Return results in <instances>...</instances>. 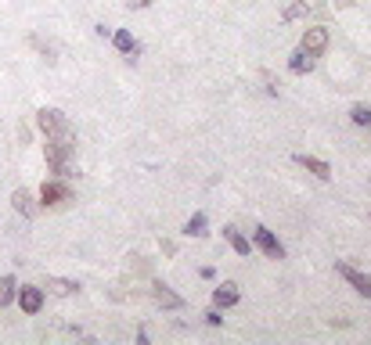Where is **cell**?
Listing matches in <instances>:
<instances>
[{"label": "cell", "instance_id": "cell-3", "mask_svg": "<svg viewBox=\"0 0 371 345\" xmlns=\"http://www.w3.org/2000/svg\"><path fill=\"white\" fill-rule=\"evenodd\" d=\"M72 202H76V191H72L62 177L43 180V187H40V205H43V209H65V205H72Z\"/></svg>", "mask_w": 371, "mask_h": 345}, {"label": "cell", "instance_id": "cell-2", "mask_svg": "<svg viewBox=\"0 0 371 345\" xmlns=\"http://www.w3.org/2000/svg\"><path fill=\"white\" fill-rule=\"evenodd\" d=\"M36 126H40V133H43L47 141H76L72 123L65 119L58 108H40V111H36Z\"/></svg>", "mask_w": 371, "mask_h": 345}, {"label": "cell", "instance_id": "cell-15", "mask_svg": "<svg viewBox=\"0 0 371 345\" xmlns=\"http://www.w3.org/2000/svg\"><path fill=\"white\" fill-rule=\"evenodd\" d=\"M11 205H15V212H22L26 219L36 216V198H33V191H26V187H18V191L11 195Z\"/></svg>", "mask_w": 371, "mask_h": 345}, {"label": "cell", "instance_id": "cell-5", "mask_svg": "<svg viewBox=\"0 0 371 345\" xmlns=\"http://www.w3.org/2000/svg\"><path fill=\"white\" fill-rule=\"evenodd\" d=\"M335 273H339L343 280H350L353 292H360L364 299H371V273H360L357 266H350V263H343V259H335Z\"/></svg>", "mask_w": 371, "mask_h": 345}, {"label": "cell", "instance_id": "cell-7", "mask_svg": "<svg viewBox=\"0 0 371 345\" xmlns=\"http://www.w3.org/2000/svg\"><path fill=\"white\" fill-rule=\"evenodd\" d=\"M15 302H18V310H22L26 317H36V313L43 310V288H36V284H18Z\"/></svg>", "mask_w": 371, "mask_h": 345}, {"label": "cell", "instance_id": "cell-17", "mask_svg": "<svg viewBox=\"0 0 371 345\" xmlns=\"http://www.w3.org/2000/svg\"><path fill=\"white\" fill-rule=\"evenodd\" d=\"M184 234H188V238H205V234H209V219H205V212H195V216L184 223Z\"/></svg>", "mask_w": 371, "mask_h": 345}, {"label": "cell", "instance_id": "cell-20", "mask_svg": "<svg viewBox=\"0 0 371 345\" xmlns=\"http://www.w3.org/2000/svg\"><path fill=\"white\" fill-rule=\"evenodd\" d=\"M220 313H224V310H217V306H213V310L205 313V324H209V327H220V324H224V317H220Z\"/></svg>", "mask_w": 371, "mask_h": 345}, {"label": "cell", "instance_id": "cell-6", "mask_svg": "<svg viewBox=\"0 0 371 345\" xmlns=\"http://www.w3.org/2000/svg\"><path fill=\"white\" fill-rule=\"evenodd\" d=\"M252 248H259L267 259H285V245L271 234L267 226H256V230H252Z\"/></svg>", "mask_w": 371, "mask_h": 345}, {"label": "cell", "instance_id": "cell-16", "mask_svg": "<svg viewBox=\"0 0 371 345\" xmlns=\"http://www.w3.org/2000/svg\"><path fill=\"white\" fill-rule=\"evenodd\" d=\"M15 295H18V277L4 273V277H0V310H8L15 302Z\"/></svg>", "mask_w": 371, "mask_h": 345}, {"label": "cell", "instance_id": "cell-18", "mask_svg": "<svg viewBox=\"0 0 371 345\" xmlns=\"http://www.w3.org/2000/svg\"><path fill=\"white\" fill-rule=\"evenodd\" d=\"M310 11V4H306V0H296V4H289L285 11H281V22H296V18H303Z\"/></svg>", "mask_w": 371, "mask_h": 345}, {"label": "cell", "instance_id": "cell-21", "mask_svg": "<svg viewBox=\"0 0 371 345\" xmlns=\"http://www.w3.org/2000/svg\"><path fill=\"white\" fill-rule=\"evenodd\" d=\"M148 4H151V0H127V8H130V11H144Z\"/></svg>", "mask_w": 371, "mask_h": 345}, {"label": "cell", "instance_id": "cell-8", "mask_svg": "<svg viewBox=\"0 0 371 345\" xmlns=\"http://www.w3.org/2000/svg\"><path fill=\"white\" fill-rule=\"evenodd\" d=\"M151 299L163 306V310H184V299L173 292L170 284H163V280H155V284H151Z\"/></svg>", "mask_w": 371, "mask_h": 345}, {"label": "cell", "instance_id": "cell-22", "mask_svg": "<svg viewBox=\"0 0 371 345\" xmlns=\"http://www.w3.org/2000/svg\"><path fill=\"white\" fill-rule=\"evenodd\" d=\"M198 277H202V280H213V277H217V270H213V266H202V270H198Z\"/></svg>", "mask_w": 371, "mask_h": 345}, {"label": "cell", "instance_id": "cell-1", "mask_svg": "<svg viewBox=\"0 0 371 345\" xmlns=\"http://www.w3.org/2000/svg\"><path fill=\"white\" fill-rule=\"evenodd\" d=\"M72 155H76V141H47V144H43V158H47L50 177L69 180V177H72V165H69Z\"/></svg>", "mask_w": 371, "mask_h": 345}, {"label": "cell", "instance_id": "cell-19", "mask_svg": "<svg viewBox=\"0 0 371 345\" xmlns=\"http://www.w3.org/2000/svg\"><path fill=\"white\" fill-rule=\"evenodd\" d=\"M350 119H353L357 126H371V108H367V104H353V108H350Z\"/></svg>", "mask_w": 371, "mask_h": 345}, {"label": "cell", "instance_id": "cell-9", "mask_svg": "<svg viewBox=\"0 0 371 345\" xmlns=\"http://www.w3.org/2000/svg\"><path fill=\"white\" fill-rule=\"evenodd\" d=\"M296 162H299L306 172H313L317 180H332V165H328L325 158H313V155H296Z\"/></svg>", "mask_w": 371, "mask_h": 345}, {"label": "cell", "instance_id": "cell-11", "mask_svg": "<svg viewBox=\"0 0 371 345\" xmlns=\"http://www.w3.org/2000/svg\"><path fill=\"white\" fill-rule=\"evenodd\" d=\"M313 65H317V58L306 54L303 47L292 50V58H289V72H292V76H306V72H313Z\"/></svg>", "mask_w": 371, "mask_h": 345}, {"label": "cell", "instance_id": "cell-14", "mask_svg": "<svg viewBox=\"0 0 371 345\" xmlns=\"http://www.w3.org/2000/svg\"><path fill=\"white\" fill-rule=\"evenodd\" d=\"M112 47H116L119 54H130V58L141 54V43H137L134 33H127V29H112Z\"/></svg>", "mask_w": 371, "mask_h": 345}, {"label": "cell", "instance_id": "cell-13", "mask_svg": "<svg viewBox=\"0 0 371 345\" xmlns=\"http://www.w3.org/2000/svg\"><path fill=\"white\" fill-rule=\"evenodd\" d=\"M238 302H242L238 284H220L217 292H213V306H217V310H231V306H238Z\"/></svg>", "mask_w": 371, "mask_h": 345}, {"label": "cell", "instance_id": "cell-4", "mask_svg": "<svg viewBox=\"0 0 371 345\" xmlns=\"http://www.w3.org/2000/svg\"><path fill=\"white\" fill-rule=\"evenodd\" d=\"M299 47L313 58H321L328 50V26H306L303 36H299Z\"/></svg>", "mask_w": 371, "mask_h": 345}, {"label": "cell", "instance_id": "cell-12", "mask_svg": "<svg viewBox=\"0 0 371 345\" xmlns=\"http://www.w3.org/2000/svg\"><path fill=\"white\" fill-rule=\"evenodd\" d=\"M220 234H224V241H227V245H231V248H235L238 256H252V241H249V238L242 234L238 226H224Z\"/></svg>", "mask_w": 371, "mask_h": 345}, {"label": "cell", "instance_id": "cell-10", "mask_svg": "<svg viewBox=\"0 0 371 345\" xmlns=\"http://www.w3.org/2000/svg\"><path fill=\"white\" fill-rule=\"evenodd\" d=\"M43 288H47L50 295H58V299H69V295L80 292V280H69V277H47Z\"/></svg>", "mask_w": 371, "mask_h": 345}]
</instances>
